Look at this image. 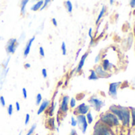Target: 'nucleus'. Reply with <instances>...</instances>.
<instances>
[{"label": "nucleus", "mask_w": 135, "mask_h": 135, "mask_svg": "<svg viewBox=\"0 0 135 135\" xmlns=\"http://www.w3.org/2000/svg\"><path fill=\"white\" fill-rule=\"evenodd\" d=\"M105 11H106V7L103 6V8H102V10L100 11V13H99V16H98V18H97V19H96V22H95L96 23H95V24H98V23H99V22L101 20V18H103V16L104 15Z\"/></svg>", "instance_id": "412c9836"}, {"label": "nucleus", "mask_w": 135, "mask_h": 135, "mask_svg": "<svg viewBox=\"0 0 135 135\" xmlns=\"http://www.w3.org/2000/svg\"><path fill=\"white\" fill-rule=\"evenodd\" d=\"M24 67H25V69H30V68L31 67V64H30V63H26L25 64H24Z\"/></svg>", "instance_id": "a19ab883"}, {"label": "nucleus", "mask_w": 135, "mask_h": 135, "mask_svg": "<svg viewBox=\"0 0 135 135\" xmlns=\"http://www.w3.org/2000/svg\"><path fill=\"white\" fill-rule=\"evenodd\" d=\"M89 110H90V106L83 103H80L79 106L76 107L75 110L73 111V114L75 115H77V114L86 115L89 112Z\"/></svg>", "instance_id": "423d86ee"}, {"label": "nucleus", "mask_w": 135, "mask_h": 135, "mask_svg": "<svg viewBox=\"0 0 135 135\" xmlns=\"http://www.w3.org/2000/svg\"><path fill=\"white\" fill-rule=\"evenodd\" d=\"M10 59H11V57L9 56L8 57V59L4 62V64H3V67H4V69H7V64H8V63H9V60H10Z\"/></svg>", "instance_id": "e433bc0d"}, {"label": "nucleus", "mask_w": 135, "mask_h": 135, "mask_svg": "<svg viewBox=\"0 0 135 135\" xmlns=\"http://www.w3.org/2000/svg\"><path fill=\"white\" fill-rule=\"evenodd\" d=\"M90 73H91V74H90V76H88V80H96L99 79V77H98V76L96 75L95 70H92V69H91V70H90Z\"/></svg>", "instance_id": "aec40b11"}, {"label": "nucleus", "mask_w": 135, "mask_h": 135, "mask_svg": "<svg viewBox=\"0 0 135 135\" xmlns=\"http://www.w3.org/2000/svg\"><path fill=\"white\" fill-rule=\"evenodd\" d=\"M130 6H131V7H133V8H134L135 7V0H133V1H130Z\"/></svg>", "instance_id": "c03bdc74"}, {"label": "nucleus", "mask_w": 135, "mask_h": 135, "mask_svg": "<svg viewBox=\"0 0 135 135\" xmlns=\"http://www.w3.org/2000/svg\"><path fill=\"white\" fill-rule=\"evenodd\" d=\"M69 135H78V134H77L76 130L73 129H72V130H71V133H70V134H69Z\"/></svg>", "instance_id": "ea45409f"}, {"label": "nucleus", "mask_w": 135, "mask_h": 135, "mask_svg": "<svg viewBox=\"0 0 135 135\" xmlns=\"http://www.w3.org/2000/svg\"><path fill=\"white\" fill-rule=\"evenodd\" d=\"M110 3H111V4H112V3H114V1H112V0H111V1H110Z\"/></svg>", "instance_id": "de8ad7c7"}, {"label": "nucleus", "mask_w": 135, "mask_h": 135, "mask_svg": "<svg viewBox=\"0 0 135 135\" xmlns=\"http://www.w3.org/2000/svg\"><path fill=\"white\" fill-rule=\"evenodd\" d=\"M69 100H70V97L69 95H64L62 99H61V103H60V111H61L62 113H67L69 111Z\"/></svg>", "instance_id": "6e6552de"}, {"label": "nucleus", "mask_w": 135, "mask_h": 135, "mask_svg": "<svg viewBox=\"0 0 135 135\" xmlns=\"http://www.w3.org/2000/svg\"><path fill=\"white\" fill-rule=\"evenodd\" d=\"M39 54L41 55V57H44L45 56V50L43 49V47H39Z\"/></svg>", "instance_id": "473e14b6"}, {"label": "nucleus", "mask_w": 135, "mask_h": 135, "mask_svg": "<svg viewBox=\"0 0 135 135\" xmlns=\"http://www.w3.org/2000/svg\"><path fill=\"white\" fill-rule=\"evenodd\" d=\"M121 83H111L109 86V95L112 97H116L117 90Z\"/></svg>", "instance_id": "9b49d317"}, {"label": "nucleus", "mask_w": 135, "mask_h": 135, "mask_svg": "<svg viewBox=\"0 0 135 135\" xmlns=\"http://www.w3.org/2000/svg\"><path fill=\"white\" fill-rule=\"evenodd\" d=\"M29 3L28 0H22V1H21L20 3V6H21V15H25L26 13V5L27 3Z\"/></svg>", "instance_id": "4468645a"}, {"label": "nucleus", "mask_w": 135, "mask_h": 135, "mask_svg": "<svg viewBox=\"0 0 135 135\" xmlns=\"http://www.w3.org/2000/svg\"><path fill=\"white\" fill-rule=\"evenodd\" d=\"M88 35L91 38V43H90V45H92V44L94 43V41H93V36H92V29L90 28L89 29V31H88Z\"/></svg>", "instance_id": "c85d7f7f"}, {"label": "nucleus", "mask_w": 135, "mask_h": 135, "mask_svg": "<svg viewBox=\"0 0 135 135\" xmlns=\"http://www.w3.org/2000/svg\"><path fill=\"white\" fill-rule=\"evenodd\" d=\"M67 84H68V80H66V81H65V84H64V85H65V86H67Z\"/></svg>", "instance_id": "49530a36"}, {"label": "nucleus", "mask_w": 135, "mask_h": 135, "mask_svg": "<svg viewBox=\"0 0 135 135\" xmlns=\"http://www.w3.org/2000/svg\"><path fill=\"white\" fill-rule=\"evenodd\" d=\"M61 51H62V54L64 56H65L67 54V49H66V44L64 41L62 42L61 44Z\"/></svg>", "instance_id": "bb28decb"}, {"label": "nucleus", "mask_w": 135, "mask_h": 135, "mask_svg": "<svg viewBox=\"0 0 135 135\" xmlns=\"http://www.w3.org/2000/svg\"><path fill=\"white\" fill-rule=\"evenodd\" d=\"M64 7L67 9L68 12H69V13L73 12V3H72L71 1H69V0H68V1H65L64 3Z\"/></svg>", "instance_id": "f3484780"}, {"label": "nucleus", "mask_w": 135, "mask_h": 135, "mask_svg": "<svg viewBox=\"0 0 135 135\" xmlns=\"http://www.w3.org/2000/svg\"><path fill=\"white\" fill-rule=\"evenodd\" d=\"M86 119H87V122H88V124H91L92 122H93V116H92V114L91 111H89L86 115Z\"/></svg>", "instance_id": "4be33fe9"}, {"label": "nucleus", "mask_w": 135, "mask_h": 135, "mask_svg": "<svg viewBox=\"0 0 135 135\" xmlns=\"http://www.w3.org/2000/svg\"><path fill=\"white\" fill-rule=\"evenodd\" d=\"M88 103L91 104V106L96 110V111H99L100 110H101V108L103 107V105H104V103L101 100V99H98V98H96V97H95V96H92V97H91L89 99H88Z\"/></svg>", "instance_id": "0eeeda50"}, {"label": "nucleus", "mask_w": 135, "mask_h": 135, "mask_svg": "<svg viewBox=\"0 0 135 135\" xmlns=\"http://www.w3.org/2000/svg\"><path fill=\"white\" fill-rule=\"evenodd\" d=\"M22 95H23L24 99H27V91L25 88H22Z\"/></svg>", "instance_id": "c9c22d12"}, {"label": "nucleus", "mask_w": 135, "mask_h": 135, "mask_svg": "<svg viewBox=\"0 0 135 135\" xmlns=\"http://www.w3.org/2000/svg\"><path fill=\"white\" fill-rule=\"evenodd\" d=\"M80 52H81V49H80L78 50V52H76V57H75V60H77V58H78V56H79V55H80Z\"/></svg>", "instance_id": "37998d69"}, {"label": "nucleus", "mask_w": 135, "mask_h": 135, "mask_svg": "<svg viewBox=\"0 0 135 135\" xmlns=\"http://www.w3.org/2000/svg\"><path fill=\"white\" fill-rule=\"evenodd\" d=\"M76 122H77V125L79 126V128L81 129L83 133H85L88 126L87 119L85 115H81V114H77L76 115Z\"/></svg>", "instance_id": "20e7f679"}, {"label": "nucleus", "mask_w": 135, "mask_h": 135, "mask_svg": "<svg viewBox=\"0 0 135 135\" xmlns=\"http://www.w3.org/2000/svg\"><path fill=\"white\" fill-rule=\"evenodd\" d=\"M43 3H44V1H42V0H41V1H38L36 4L33 5L30 8L31 11H37L39 10H41V8L43 6Z\"/></svg>", "instance_id": "2eb2a0df"}, {"label": "nucleus", "mask_w": 135, "mask_h": 135, "mask_svg": "<svg viewBox=\"0 0 135 135\" xmlns=\"http://www.w3.org/2000/svg\"><path fill=\"white\" fill-rule=\"evenodd\" d=\"M50 3V1H49V0H45V1H44V3H43V6H42V7L41 8V10L40 11H43L47 6H48V4Z\"/></svg>", "instance_id": "2f4dec72"}, {"label": "nucleus", "mask_w": 135, "mask_h": 135, "mask_svg": "<svg viewBox=\"0 0 135 135\" xmlns=\"http://www.w3.org/2000/svg\"><path fill=\"white\" fill-rule=\"evenodd\" d=\"M41 73H42V76L45 79V78H47V70L45 69H43L42 70H41Z\"/></svg>", "instance_id": "f704fd0d"}, {"label": "nucleus", "mask_w": 135, "mask_h": 135, "mask_svg": "<svg viewBox=\"0 0 135 135\" xmlns=\"http://www.w3.org/2000/svg\"><path fill=\"white\" fill-rule=\"evenodd\" d=\"M30 114H26V118H25V125H28V123H29V122H30Z\"/></svg>", "instance_id": "72a5a7b5"}, {"label": "nucleus", "mask_w": 135, "mask_h": 135, "mask_svg": "<svg viewBox=\"0 0 135 135\" xmlns=\"http://www.w3.org/2000/svg\"><path fill=\"white\" fill-rule=\"evenodd\" d=\"M0 103H1V106L3 107L6 106V101H5V99L3 95L0 96Z\"/></svg>", "instance_id": "7c9ffc66"}, {"label": "nucleus", "mask_w": 135, "mask_h": 135, "mask_svg": "<svg viewBox=\"0 0 135 135\" xmlns=\"http://www.w3.org/2000/svg\"><path fill=\"white\" fill-rule=\"evenodd\" d=\"M62 84H63V82H62V81H60V82L57 84V87H60Z\"/></svg>", "instance_id": "a18cd8bd"}, {"label": "nucleus", "mask_w": 135, "mask_h": 135, "mask_svg": "<svg viewBox=\"0 0 135 135\" xmlns=\"http://www.w3.org/2000/svg\"><path fill=\"white\" fill-rule=\"evenodd\" d=\"M71 126H73V127L77 126V122H76V119L74 118V116L71 117Z\"/></svg>", "instance_id": "c756f323"}, {"label": "nucleus", "mask_w": 135, "mask_h": 135, "mask_svg": "<svg viewBox=\"0 0 135 135\" xmlns=\"http://www.w3.org/2000/svg\"><path fill=\"white\" fill-rule=\"evenodd\" d=\"M13 112H14V108H13V105L12 104H10L7 107V113L10 116H11L13 114Z\"/></svg>", "instance_id": "cd10ccee"}, {"label": "nucleus", "mask_w": 135, "mask_h": 135, "mask_svg": "<svg viewBox=\"0 0 135 135\" xmlns=\"http://www.w3.org/2000/svg\"><path fill=\"white\" fill-rule=\"evenodd\" d=\"M99 60H100V55L99 54V55L96 56V57H95V63H98V62L99 61Z\"/></svg>", "instance_id": "79ce46f5"}, {"label": "nucleus", "mask_w": 135, "mask_h": 135, "mask_svg": "<svg viewBox=\"0 0 135 135\" xmlns=\"http://www.w3.org/2000/svg\"><path fill=\"white\" fill-rule=\"evenodd\" d=\"M34 40H35V36H33V37H31V38L28 41V42L26 43V47H25L24 52H23L24 57H26V56L29 55V53H30V52L31 45H32L33 42L34 41Z\"/></svg>", "instance_id": "ddd939ff"}, {"label": "nucleus", "mask_w": 135, "mask_h": 135, "mask_svg": "<svg viewBox=\"0 0 135 135\" xmlns=\"http://www.w3.org/2000/svg\"><path fill=\"white\" fill-rule=\"evenodd\" d=\"M88 56V52H85V53L82 56V57H81V59H80V62H79V64H78V66H77V68H76V73H80L81 72L82 69L84 68V64H85V60H86Z\"/></svg>", "instance_id": "f8f14e48"}, {"label": "nucleus", "mask_w": 135, "mask_h": 135, "mask_svg": "<svg viewBox=\"0 0 135 135\" xmlns=\"http://www.w3.org/2000/svg\"><path fill=\"white\" fill-rule=\"evenodd\" d=\"M111 67V64L110 63V61L108 60H104L103 61V64H102V68L103 69V70H105L106 72L108 71Z\"/></svg>", "instance_id": "dca6fc26"}, {"label": "nucleus", "mask_w": 135, "mask_h": 135, "mask_svg": "<svg viewBox=\"0 0 135 135\" xmlns=\"http://www.w3.org/2000/svg\"><path fill=\"white\" fill-rule=\"evenodd\" d=\"M15 107H16V110L17 111H19L20 110V104L18 102H16L15 103Z\"/></svg>", "instance_id": "4c0bfd02"}, {"label": "nucleus", "mask_w": 135, "mask_h": 135, "mask_svg": "<svg viewBox=\"0 0 135 135\" xmlns=\"http://www.w3.org/2000/svg\"><path fill=\"white\" fill-rule=\"evenodd\" d=\"M18 45H19V43L16 38H11L7 43V46H6L7 52L10 53V54H14L18 48Z\"/></svg>", "instance_id": "39448f33"}, {"label": "nucleus", "mask_w": 135, "mask_h": 135, "mask_svg": "<svg viewBox=\"0 0 135 135\" xmlns=\"http://www.w3.org/2000/svg\"><path fill=\"white\" fill-rule=\"evenodd\" d=\"M42 95L40 94V93H38L37 95V96H36V101H35V103H36V105L37 106H40V104L41 103V102H42Z\"/></svg>", "instance_id": "b1692460"}, {"label": "nucleus", "mask_w": 135, "mask_h": 135, "mask_svg": "<svg viewBox=\"0 0 135 135\" xmlns=\"http://www.w3.org/2000/svg\"><path fill=\"white\" fill-rule=\"evenodd\" d=\"M109 110L110 113L114 114L119 121L122 122L124 126L129 125V120H130V112L128 108L123 107L121 106L113 105L110 107Z\"/></svg>", "instance_id": "f257e3e1"}, {"label": "nucleus", "mask_w": 135, "mask_h": 135, "mask_svg": "<svg viewBox=\"0 0 135 135\" xmlns=\"http://www.w3.org/2000/svg\"><path fill=\"white\" fill-rule=\"evenodd\" d=\"M95 72L96 73V75L98 76L99 78H106V77H108L109 76V73L107 72H106L105 70H103V69L102 68L101 65H98L95 69Z\"/></svg>", "instance_id": "1a4fd4ad"}, {"label": "nucleus", "mask_w": 135, "mask_h": 135, "mask_svg": "<svg viewBox=\"0 0 135 135\" xmlns=\"http://www.w3.org/2000/svg\"><path fill=\"white\" fill-rule=\"evenodd\" d=\"M56 104H57V103H52V105L51 106H49V110H48V114L50 116V117H52V115H53V112H54V110H55V108H56Z\"/></svg>", "instance_id": "6ab92c4d"}, {"label": "nucleus", "mask_w": 135, "mask_h": 135, "mask_svg": "<svg viewBox=\"0 0 135 135\" xmlns=\"http://www.w3.org/2000/svg\"><path fill=\"white\" fill-rule=\"evenodd\" d=\"M47 125L49 126V127L50 128V129H54L56 128V126H55V119H54V118H52V117L49 118L48 119V121H47Z\"/></svg>", "instance_id": "a211bd4d"}, {"label": "nucleus", "mask_w": 135, "mask_h": 135, "mask_svg": "<svg viewBox=\"0 0 135 135\" xmlns=\"http://www.w3.org/2000/svg\"><path fill=\"white\" fill-rule=\"evenodd\" d=\"M131 115H132V126H135V109L130 108Z\"/></svg>", "instance_id": "a878e982"}, {"label": "nucleus", "mask_w": 135, "mask_h": 135, "mask_svg": "<svg viewBox=\"0 0 135 135\" xmlns=\"http://www.w3.org/2000/svg\"><path fill=\"white\" fill-rule=\"evenodd\" d=\"M22 134V132H20V133H19V135H21Z\"/></svg>", "instance_id": "09e8293b"}, {"label": "nucleus", "mask_w": 135, "mask_h": 135, "mask_svg": "<svg viewBox=\"0 0 135 135\" xmlns=\"http://www.w3.org/2000/svg\"><path fill=\"white\" fill-rule=\"evenodd\" d=\"M100 122H102L105 126H118L119 124V120L112 113L107 112V113H104V114H101V116H100Z\"/></svg>", "instance_id": "f03ea898"}, {"label": "nucleus", "mask_w": 135, "mask_h": 135, "mask_svg": "<svg viewBox=\"0 0 135 135\" xmlns=\"http://www.w3.org/2000/svg\"><path fill=\"white\" fill-rule=\"evenodd\" d=\"M36 128H37V124H33V126L30 127V129L28 130V132L26 133V135H33L35 129H36Z\"/></svg>", "instance_id": "393cba45"}, {"label": "nucleus", "mask_w": 135, "mask_h": 135, "mask_svg": "<svg viewBox=\"0 0 135 135\" xmlns=\"http://www.w3.org/2000/svg\"><path fill=\"white\" fill-rule=\"evenodd\" d=\"M76 107V99L75 98H71L69 100V108L73 109Z\"/></svg>", "instance_id": "5701e85b"}, {"label": "nucleus", "mask_w": 135, "mask_h": 135, "mask_svg": "<svg viewBox=\"0 0 135 135\" xmlns=\"http://www.w3.org/2000/svg\"><path fill=\"white\" fill-rule=\"evenodd\" d=\"M93 135H110V130L104 124L98 122L94 127Z\"/></svg>", "instance_id": "7ed1b4c3"}, {"label": "nucleus", "mask_w": 135, "mask_h": 135, "mask_svg": "<svg viewBox=\"0 0 135 135\" xmlns=\"http://www.w3.org/2000/svg\"><path fill=\"white\" fill-rule=\"evenodd\" d=\"M52 24H53V26H57V22H56V18H52Z\"/></svg>", "instance_id": "58836bf2"}, {"label": "nucleus", "mask_w": 135, "mask_h": 135, "mask_svg": "<svg viewBox=\"0 0 135 135\" xmlns=\"http://www.w3.org/2000/svg\"><path fill=\"white\" fill-rule=\"evenodd\" d=\"M49 106H50V101L49 99H43L41 103L39 106V109L37 112V114L39 115V114H42Z\"/></svg>", "instance_id": "9d476101"}]
</instances>
